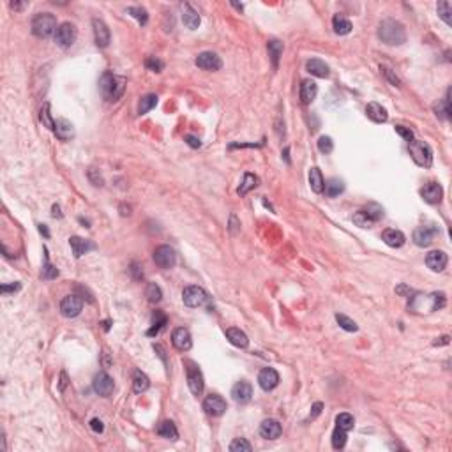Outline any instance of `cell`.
I'll return each mask as SVG.
<instances>
[{
    "mask_svg": "<svg viewBox=\"0 0 452 452\" xmlns=\"http://www.w3.org/2000/svg\"><path fill=\"white\" fill-rule=\"evenodd\" d=\"M39 230H41V232H43V233H44V235H46V237H48V235H49V233H48V230H46V228H44V224H41V226H39Z\"/></svg>",
    "mask_w": 452,
    "mask_h": 452,
    "instance_id": "cell-61",
    "label": "cell"
},
{
    "mask_svg": "<svg viewBox=\"0 0 452 452\" xmlns=\"http://www.w3.org/2000/svg\"><path fill=\"white\" fill-rule=\"evenodd\" d=\"M171 343H173V346L177 348L179 351H187L193 346V339H191L189 331L184 327L175 329L173 334H171Z\"/></svg>",
    "mask_w": 452,
    "mask_h": 452,
    "instance_id": "cell-14",
    "label": "cell"
},
{
    "mask_svg": "<svg viewBox=\"0 0 452 452\" xmlns=\"http://www.w3.org/2000/svg\"><path fill=\"white\" fill-rule=\"evenodd\" d=\"M378 37L389 46H399L407 41L405 27L396 20H384L378 27Z\"/></svg>",
    "mask_w": 452,
    "mask_h": 452,
    "instance_id": "cell-2",
    "label": "cell"
},
{
    "mask_svg": "<svg viewBox=\"0 0 452 452\" xmlns=\"http://www.w3.org/2000/svg\"><path fill=\"white\" fill-rule=\"evenodd\" d=\"M154 350H156V351H159V357L163 359L164 362H166V355H164V350H163V346H161V344H154Z\"/></svg>",
    "mask_w": 452,
    "mask_h": 452,
    "instance_id": "cell-58",
    "label": "cell"
},
{
    "mask_svg": "<svg viewBox=\"0 0 452 452\" xmlns=\"http://www.w3.org/2000/svg\"><path fill=\"white\" fill-rule=\"evenodd\" d=\"M382 217H384V209L378 207L376 204H371L366 209L354 214V223L361 226V228H373V224L376 221H380Z\"/></svg>",
    "mask_w": 452,
    "mask_h": 452,
    "instance_id": "cell-5",
    "label": "cell"
},
{
    "mask_svg": "<svg viewBox=\"0 0 452 452\" xmlns=\"http://www.w3.org/2000/svg\"><path fill=\"white\" fill-rule=\"evenodd\" d=\"M267 48H269V55L272 59V64H274V67H278L279 57H281V53H283V43H279V41H270V43L267 44Z\"/></svg>",
    "mask_w": 452,
    "mask_h": 452,
    "instance_id": "cell-41",
    "label": "cell"
},
{
    "mask_svg": "<svg viewBox=\"0 0 452 452\" xmlns=\"http://www.w3.org/2000/svg\"><path fill=\"white\" fill-rule=\"evenodd\" d=\"M420 196L424 198V202H428V204L431 205L440 204L443 198V189L438 182H428L426 186L420 189Z\"/></svg>",
    "mask_w": 452,
    "mask_h": 452,
    "instance_id": "cell-13",
    "label": "cell"
},
{
    "mask_svg": "<svg viewBox=\"0 0 452 452\" xmlns=\"http://www.w3.org/2000/svg\"><path fill=\"white\" fill-rule=\"evenodd\" d=\"M281 433H283V428L275 419L263 420L262 426H260V435H262V438H265V440L279 438V436H281Z\"/></svg>",
    "mask_w": 452,
    "mask_h": 452,
    "instance_id": "cell-20",
    "label": "cell"
},
{
    "mask_svg": "<svg viewBox=\"0 0 452 452\" xmlns=\"http://www.w3.org/2000/svg\"><path fill=\"white\" fill-rule=\"evenodd\" d=\"M158 105V95L156 94H147L143 95V97L140 99V103H138V115H145L150 112L154 106Z\"/></svg>",
    "mask_w": 452,
    "mask_h": 452,
    "instance_id": "cell-35",
    "label": "cell"
},
{
    "mask_svg": "<svg viewBox=\"0 0 452 452\" xmlns=\"http://www.w3.org/2000/svg\"><path fill=\"white\" fill-rule=\"evenodd\" d=\"M57 18L52 13H39L32 20V32L37 37H49L57 32Z\"/></svg>",
    "mask_w": 452,
    "mask_h": 452,
    "instance_id": "cell-3",
    "label": "cell"
},
{
    "mask_svg": "<svg viewBox=\"0 0 452 452\" xmlns=\"http://www.w3.org/2000/svg\"><path fill=\"white\" fill-rule=\"evenodd\" d=\"M9 290H13V292L20 290V283H16V285H13V286H6V285L2 286V293H7V292H9Z\"/></svg>",
    "mask_w": 452,
    "mask_h": 452,
    "instance_id": "cell-56",
    "label": "cell"
},
{
    "mask_svg": "<svg viewBox=\"0 0 452 452\" xmlns=\"http://www.w3.org/2000/svg\"><path fill=\"white\" fill-rule=\"evenodd\" d=\"M168 323L166 316L163 315V313H156L154 315V320H152V327L147 331V336H158L161 332V329H164V325Z\"/></svg>",
    "mask_w": 452,
    "mask_h": 452,
    "instance_id": "cell-37",
    "label": "cell"
},
{
    "mask_svg": "<svg viewBox=\"0 0 452 452\" xmlns=\"http://www.w3.org/2000/svg\"><path fill=\"white\" fill-rule=\"evenodd\" d=\"M436 11H438V16L442 18L443 21L447 23V25H452V6L450 2H447V0H442V2H438V6H436Z\"/></svg>",
    "mask_w": 452,
    "mask_h": 452,
    "instance_id": "cell-38",
    "label": "cell"
},
{
    "mask_svg": "<svg viewBox=\"0 0 452 452\" xmlns=\"http://www.w3.org/2000/svg\"><path fill=\"white\" fill-rule=\"evenodd\" d=\"M41 120H43V124L46 125L48 129H55V122H53L52 118V113H49V105L46 103V105L43 106V110H41Z\"/></svg>",
    "mask_w": 452,
    "mask_h": 452,
    "instance_id": "cell-49",
    "label": "cell"
},
{
    "mask_svg": "<svg viewBox=\"0 0 452 452\" xmlns=\"http://www.w3.org/2000/svg\"><path fill=\"white\" fill-rule=\"evenodd\" d=\"M182 300L184 304L187 306V308H202L204 304H207V300H209V295H207V292L202 286H186L182 292Z\"/></svg>",
    "mask_w": 452,
    "mask_h": 452,
    "instance_id": "cell-6",
    "label": "cell"
},
{
    "mask_svg": "<svg viewBox=\"0 0 452 452\" xmlns=\"http://www.w3.org/2000/svg\"><path fill=\"white\" fill-rule=\"evenodd\" d=\"M131 272H133V274H135V279H136V281H140V279L143 278V270L140 269V265H138V263H133V265H131Z\"/></svg>",
    "mask_w": 452,
    "mask_h": 452,
    "instance_id": "cell-55",
    "label": "cell"
},
{
    "mask_svg": "<svg viewBox=\"0 0 452 452\" xmlns=\"http://www.w3.org/2000/svg\"><path fill=\"white\" fill-rule=\"evenodd\" d=\"M82 309H83V300L78 295H67V297H64L62 302H60V313L66 318L78 316L80 313H82Z\"/></svg>",
    "mask_w": 452,
    "mask_h": 452,
    "instance_id": "cell-8",
    "label": "cell"
},
{
    "mask_svg": "<svg viewBox=\"0 0 452 452\" xmlns=\"http://www.w3.org/2000/svg\"><path fill=\"white\" fill-rule=\"evenodd\" d=\"M435 346H438V344H449V336H443V338H440V341H435Z\"/></svg>",
    "mask_w": 452,
    "mask_h": 452,
    "instance_id": "cell-59",
    "label": "cell"
},
{
    "mask_svg": "<svg viewBox=\"0 0 452 452\" xmlns=\"http://www.w3.org/2000/svg\"><path fill=\"white\" fill-rule=\"evenodd\" d=\"M366 113H367V117H369L373 122H376V124L387 122V118H389L387 110L382 105H378V103H369V105L366 106Z\"/></svg>",
    "mask_w": 452,
    "mask_h": 452,
    "instance_id": "cell-27",
    "label": "cell"
},
{
    "mask_svg": "<svg viewBox=\"0 0 452 452\" xmlns=\"http://www.w3.org/2000/svg\"><path fill=\"white\" fill-rule=\"evenodd\" d=\"M90 430L94 433H103V431H105V426H103V422L99 419H92L90 420Z\"/></svg>",
    "mask_w": 452,
    "mask_h": 452,
    "instance_id": "cell-53",
    "label": "cell"
},
{
    "mask_svg": "<svg viewBox=\"0 0 452 452\" xmlns=\"http://www.w3.org/2000/svg\"><path fill=\"white\" fill-rule=\"evenodd\" d=\"M336 321H338L339 327L344 329L346 332H357L359 331L357 323H355L351 318H348L346 315H341V313H338V315H336Z\"/></svg>",
    "mask_w": 452,
    "mask_h": 452,
    "instance_id": "cell-40",
    "label": "cell"
},
{
    "mask_svg": "<svg viewBox=\"0 0 452 452\" xmlns=\"http://www.w3.org/2000/svg\"><path fill=\"white\" fill-rule=\"evenodd\" d=\"M226 338H228L230 343H232L233 346H237V348H247V344H249L247 336L244 334L240 329H235V327H232V329H228V331H226Z\"/></svg>",
    "mask_w": 452,
    "mask_h": 452,
    "instance_id": "cell-29",
    "label": "cell"
},
{
    "mask_svg": "<svg viewBox=\"0 0 452 452\" xmlns=\"http://www.w3.org/2000/svg\"><path fill=\"white\" fill-rule=\"evenodd\" d=\"M53 216H55V217H62V214H60L59 205H53Z\"/></svg>",
    "mask_w": 452,
    "mask_h": 452,
    "instance_id": "cell-60",
    "label": "cell"
},
{
    "mask_svg": "<svg viewBox=\"0 0 452 452\" xmlns=\"http://www.w3.org/2000/svg\"><path fill=\"white\" fill-rule=\"evenodd\" d=\"M196 66L200 69H204V71H217V69H221L223 64H221V59L216 55V53L204 52L196 57Z\"/></svg>",
    "mask_w": 452,
    "mask_h": 452,
    "instance_id": "cell-15",
    "label": "cell"
},
{
    "mask_svg": "<svg viewBox=\"0 0 452 452\" xmlns=\"http://www.w3.org/2000/svg\"><path fill=\"white\" fill-rule=\"evenodd\" d=\"M436 235V228H431V226H419L413 232V242L420 247H426L433 242V237Z\"/></svg>",
    "mask_w": 452,
    "mask_h": 452,
    "instance_id": "cell-21",
    "label": "cell"
},
{
    "mask_svg": "<svg viewBox=\"0 0 452 452\" xmlns=\"http://www.w3.org/2000/svg\"><path fill=\"white\" fill-rule=\"evenodd\" d=\"M113 389H115L113 378L110 376L108 373L101 371V373H97V374H95V376H94V390L99 394V396L108 397L110 394L113 392Z\"/></svg>",
    "mask_w": 452,
    "mask_h": 452,
    "instance_id": "cell-12",
    "label": "cell"
},
{
    "mask_svg": "<svg viewBox=\"0 0 452 452\" xmlns=\"http://www.w3.org/2000/svg\"><path fill=\"white\" fill-rule=\"evenodd\" d=\"M76 41V29L72 23H62L55 32V43L60 48H69Z\"/></svg>",
    "mask_w": 452,
    "mask_h": 452,
    "instance_id": "cell-10",
    "label": "cell"
},
{
    "mask_svg": "<svg viewBox=\"0 0 452 452\" xmlns=\"http://www.w3.org/2000/svg\"><path fill=\"white\" fill-rule=\"evenodd\" d=\"M232 397L235 403H240V405H246L251 401L253 397V387L251 384H247V382H239V384L233 385L232 389Z\"/></svg>",
    "mask_w": 452,
    "mask_h": 452,
    "instance_id": "cell-17",
    "label": "cell"
},
{
    "mask_svg": "<svg viewBox=\"0 0 452 452\" xmlns=\"http://www.w3.org/2000/svg\"><path fill=\"white\" fill-rule=\"evenodd\" d=\"M41 275H43V279H55L57 275H59V270H57V267H53L52 263H49L48 258H46V262H44V267H43V272H41Z\"/></svg>",
    "mask_w": 452,
    "mask_h": 452,
    "instance_id": "cell-50",
    "label": "cell"
},
{
    "mask_svg": "<svg viewBox=\"0 0 452 452\" xmlns=\"http://www.w3.org/2000/svg\"><path fill=\"white\" fill-rule=\"evenodd\" d=\"M447 262H449V258L443 251H431L426 256V265L433 272H442L447 267Z\"/></svg>",
    "mask_w": 452,
    "mask_h": 452,
    "instance_id": "cell-19",
    "label": "cell"
},
{
    "mask_svg": "<svg viewBox=\"0 0 452 452\" xmlns=\"http://www.w3.org/2000/svg\"><path fill=\"white\" fill-rule=\"evenodd\" d=\"M148 387H150V380H148V376L143 373V371L136 369L135 371V378H133V390H135L136 394H141V392H145Z\"/></svg>",
    "mask_w": 452,
    "mask_h": 452,
    "instance_id": "cell-33",
    "label": "cell"
},
{
    "mask_svg": "<svg viewBox=\"0 0 452 452\" xmlns=\"http://www.w3.org/2000/svg\"><path fill=\"white\" fill-rule=\"evenodd\" d=\"M125 78L124 76L113 74V72H105L99 80V89L106 101H118L125 90Z\"/></svg>",
    "mask_w": 452,
    "mask_h": 452,
    "instance_id": "cell-1",
    "label": "cell"
},
{
    "mask_svg": "<svg viewBox=\"0 0 452 452\" xmlns=\"http://www.w3.org/2000/svg\"><path fill=\"white\" fill-rule=\"evenodd\" d=\"M396 133H397V135H399V136H403L405 140L408 141V143L413 140V131H412V129H410V128H405V125H396Z\"/></svg>",
    "mask_w": 452,
    "mask_h": 452,
    "instance_id": "cell-52",
    "label": "cell"
},
{
    "mask_svg": "<svg viewBox=\"0 0 452 452\" xmlns=\"http://www.w3.org/2000/svg\"><path fill=\"white\" fill-rule=\"evenodd\" d=\"M323 191L329 198H336L344 191V184H343V181H339V179H331V181L325 182Z\"/></svg>",
    "mask_w": 452,
    "mask_h": 452,
    "instance_id": "cell-34",
    "label": "cell"
},
{
    "mask_svg": "<svg viewBox=\"0 0 452 452\" xmlns=\"http://www.w3.org/2000/svg\"><path fill=\"white\" fill-rule=\"evenodd\" d=\"M318 94V85L313 80H304L300 85V99L304 105H311Z\"/></svg>",
    "mask_w": 452,
    "mask_h": 452,
    "instance_id": "cell-26",
    "label": "cell"
},
{
    "mask_svg": "<svg viewBox=\"0 0 452 452\" xmlns=\"http://www.w3.org/2000/svg\"><path fill=\"white\" fill-rule=\"evenodd\" d=\"M92 27H94V39L95 44L99 48H106L110 44V29L106 27V23L103 20H94L92 21Z\"/></svg>",
    "mask_w": 452,
    "mask_h": 452,
    "instance_id": "cell-18",
    "label": "cell"
},
{
    "mask_svg": "<svg viewBox=\"0 0 452 452\" xmlns=\"http://www.w3.org/2000/svg\"><path fill=\"white\" fill-rule=\"evenodd\" d=\"M128 13L131 14L133 18H136L140 25H145V23L148 21V14H147V11H145L143 7H129Z\"/></svg>",
    "mask_w": 452,
    "mask_h": 452,
    "instance_id": "cell-47",
    "label": "cell"
},
{
    "mask_svg": "<svg viewBox=\"0 0 452 452\" xmlns=\"http://www.w3.org/2000/svg\"><path fill=\"white\" fill-rule=\"evenodd\" d=\"M382 240H384L389 247H401L407 242V237H405V233L399 232V230L387 228L384 230V233H382Z\"/></svg>",
    "mask_w": 452,
    "mask_h": 452,
    "instance_id": "cell-23",
    "label": "cell"
},
{
    "mask_svg": "<svg viewBox=\"0 0 452 452\" xmlns=\"http://www.w3.org/2000/svg\"><path fill=\"white\" fill-rule=\"evenodd\" d=\"M154 262L161 269H171L177 263V253L170 246H159L154 251Z\"/></svg>",
    "mask_w": 452,
    "mask_h": 452,
    "instance_id": "cell-7",
    "label": "cell"
},
{
    "mask_svg": "<svg viewBox=\"0 0 452 452\" xmlns=\"http://www.w3.org/2000/svg\"><path fill=\"white\" fill-rule=\"evenodd\" d=\"M354 424H355L354 415H350V413H339V415L336 417V426L344 431L354 430Z\"/></svg>",
    "mask_w": 452,
    "mask_h": 452,
    "instance_id": "cell-39",
    "label": "cell"
},
{
    "mask_svg": "<svg viewBox=\"0 0 452 452\" xmlns=\"http://www.w3.org/2000/svg\"><path fill=\"white\" fill-rule=\"evenodd\" d=\"M145 295H147V300L152 302V304H158L161 298H163V292H161V288L156 285V283H148Z\"/></svg>",
    "mask_w": 452,
    "mask_h": 452,
    "instance_id": "cell-42",
    "label": "cell"
},
{
    "mask_svg": "<svg viewBox=\"0 0 452 452\" xmlns=\"http://www.w3.org/2000/svg\"><path fill=\"white\" fill-rule=\"evenodd\" d=\"M321 408H323V405H321V403H316L315 407H313V415H311V419H315L316 415H320Z\"/></svg>",
    "mask_w": 452,
    "mask_h": 452,
    "instance_id": "cell-57",
    "label": "cell"
},
{
    "mask_svg": "<svg viewBox=\"0 0 452 452\" xmlns=\"http://www.w3.org/2000/svg\"><path fill=\"white\" fill-rule=\"evenodd\" d=\"M187 385L194 396H202L204 392V374L193 362H187Z\"/></svg>",
    "mask_w": 452,
    "mask_h": 452,
    "instance_id": "cell-9",
    "label": "cell"
},
{
    "mask_svg": "<svg viewBox=\"0 0 452 452\" xmlns=\"http://www.w3.org/2000/svg\"><path fill=\"white\" fill-rule=\"evenodd\" d=\"M306 69H308L309 74L316 76V78H329V74H331L329 66L320 59H309L306 62Z\"/></svg>",
    "mask_w": 452,
    "mask_h": 452,
    "instance_id": "cell-24",
    "label": "cell"
},
{
    "mask_svg": "<svg viewBox=\"0 0 452 452\" xmlns=\"http://www.w3.org/2000/svg\"><path fill=\"white\" fill-rule=\"evenodd\" d=\"M344 445H346V431L336 426L334 433H332V447L334 449H343Z\"/></svg>",
    "mask_w": 452,
    "mask_h": 452,
    "instance_id": "cell-43",
    "label": "cell"
},
{
    "mask_svg": "<svg viewBox=\"0 0 452 452\" xmlns=\"http://www.w3.org/2000/svg\"><path fill=\"white\" fill-rule=\"evenodd\" d=\"M318 150H320L321 154H331V152L334 150V141H332V138L321 136L320 140H318Z\"/></svg>",
    "mask_w": 452,
    "mask_h": 452,
    "instance_id": "cell-46",
    "label": "cell"
},
{
    "mask_svg": "<svg viewBox=\"0 0 452 452\" xmlns=\"http://www.w3.org/2000/svg\"><path fill=\"white\" fill-rule=\"evenodd\" d=\"M182 21L184 25L189 30H196L200 27V14L189 6V4H184L182 7Z\"/></svg>",
    "mask_w": 452,
    "mask_h": 452,
    "instance_id": "cell-25",
    "label": "cell"
},
{
    "mask_svg": "<svg viewBox=\"0 0 452 452\" xmlns=\"http://www.w3.org/2000/svg\"><path fill=\"white\" fill-rule=\"evenodd\" d=\"M186 141L189 143V147H193V148H200L202 147L200 138H196V136H193V135H187L186 136Z\"/></svg>",
    "mask_w": 452,
    "mask_h": 452,
    "instance_id": "cell-54",
    "label": "cell"
},
{
    "mask_svg": "<svg viewBox=\"0 0 452 452\" xmlns=\"http://www.w3.org/2000/svg\"><path fill=\"white\" fill-rule=\"evenodd\" d=\"M145 67L148 69V71H154V72H161L164 67V62L161 59H158V57H148L147 60H145Z\"/></svg>",
    "mask_w": 452,
    "mask_h": 452,
    "instance_id": "cell-48",
    "label": "cell"
},
{
    "mask_svg": "<svg viewBox=\"0 0 452 452\" xmlns=\"http://www.w3.org/2000/svg\"><path fill=\"white\" fill-rule=\"evenodd\" d=\"M53 133H55L57 138H60V140H71V138L74 136L72 124L69 120H66V118H59V120L55 122V129H53Z\"/></svg>",
    "mask_w": 452,
    "mask_h": 452,
    "instance_id": "cell-28",
    "label": "cell"
},
{
    "mask_svg": "<svg viewBox=\"0 0 452 452\" xmlns=\"http://www.w3.org/2000/svg\"><path fill=\"white\" fill-rule=\"evenodd\" d=\"M69 244H71L74 258H82L83 255H87V253L92 251V249H95L94 242H90V240H87V239H82V237H71V239H69Z\"/></svg>",
    "mask_w": 452,
    "mask_h": 452,
    "instance_id": "cell-22",
    "label": "cell"
},
{
    "mask_svg": "<svg viewBox=\"0 0 452 452\" xmlns=\"http://www.w3.org/2000/svg\"><path fill=\"white\" fill-rule=\"evenodd\" d=\"M309 186H311V189L315 191V193H323L325 181L320 168H311V170H309Z\"/></svg>",
    "mask_w": 452,
    "mask_h": 452,
    "instance_id": "cell-32",
    "label": "cell"
},
{
    "mask_svg": "<svg viewBox=\"0 0 452 452\" xmlns=\"http://www.w3.org/2000/svg\"><path fill=\"white\" fill-rule=\"evenodd\" d=\"M156 433H158L159 436H163V438H166V440H173V442L179 438V431H177V428H175V424L171 422V420H163V422L156 428Z\"/></svg>",
    "mask_w": 452,
    "mask_h": 452,
    "instance_id": "cell-30",
    "label": "cell"
},
{
    "mask_svg": "<svg viewBox=\"0 0 452 452\" xmlns=\"http://www.w3.org/2000/svg\"><path fill=\"white\" fill-rule=\"evenodd\" d=\"M408 148H410V156L415 161V164H419V166L422 168H430L433 164V150L426 141L412 140L408 143Z\"/></svg>",
    "mask_w": 452,
    "mask_h": 452,
    "instance_id": "cell-4",
    "label": "cell"
},
{
    "mask_svg": "<svg viewBox=\"0 0 452 452\" xmlns=\"http://www.w3.org/2000/svg\"><path fill=\"white\" fill-rule=\"evenodd\" d=\"M204 410L205 413H209L212 417H221L226 412V401L221 396H217V394H210L204 401Z\"/></svg>",
    "mask_w": 452,
    "mask_h": 452,
    "instance_id": "cell-11",
    "label": "cell"
},
{
    "mask_svg": "<svg viewBox=\"0 0 452 452\" xmlns=\"http://www.w3.org/2000/svg\"><path fill=\"white\" fill-rule=\"evenodd\" d=\"M258 186V177L253 173H246L244 175V181L242 184L239 186V189H237V193L240 194V196H244V194H247L251 189H255V187Z\"/></svg>",
    "mask_w": 452,
    "mask_h": 452,
    "instance_id": "cell-36",
    "label": "cell"
},
{
    "mask_svg": "<svg viewBox=\"0 0 452 452\" xmlns=\"http://www.w3.org/2000/svg\"><path fill=\"white\" fill-rule=\"evenodd\" d=\"M230 450L232 452H251L253 447L246 438H235L230 443Z\"/></svg>",
    "mask_w": 452,
    "mask_h": 452,
    "instance_id": "cell-44",
    "label": "cell"
},
{
    "mask_svg": "<svg viewBox=\"0 0 452 452\" xmlns=\"http://www.w3.org/2000/svg\"><path fill=\"white\" fill-rule=\"evenodd\" d=\"M258 384L263 390H267V392L272 390V389H275L278 384H279L278 371L272 369V367H265V369H262V371H260V374H258Z\"/></svg>",
    "mask_w": 452,
    "mask_h": 452,
    "instance_id": "cell-16",
    "label": "cell"
},
{
    "mask_svg": "<svg viewBox=\"0 0 452 452\" xmlns=\"http://www.w3.org/2000/svg\"><path fill=\"white\" fill-rule=\"evenodd\" d=\"M380 69H382V72H384V74L387 76V80H389V82L392 83L394 87H399V85H401L399 78H397V76L394 74V72H392V69H390V67H387V66H382Z\"/></svg>",
    "mask_w": 452,
    "mask_h": 452,
    "instance_id": "cell-51",
    "label": "cell"
},
{
    "mask_svg": "<svg viewBox=\"0 0 452 452\" xmlns=\"http://www.w3.org/2000/svg\"><path fill=\"white\" fill-rule=\"evenodd\" d=\"M332 29L338 36H346V34L351 32V23L348 18H344L343 14H336L332 18Z\"/></svg>",
    "mask_w": 452,
    "mask_h": 452,
    "instance_id": "cell-31",
    "label": "cell"
},
{
    "mask_svg": "<svg viewBox=\"0 0 452 452\" xmlns=\"http://www.w3.org/2000/svg\"><path fill=\"white\" fill-rule=\"evenodd\" d=\"M449 95H450V90L447 92V97L435 108L436 115H440L442 118H449L450 117V99H449Z\"/></svg>",
    "mask_w": 452,
    "mask_h": 452,
    "instance_id": "cell-45",
    "label": "cell"
}]
</instances>
